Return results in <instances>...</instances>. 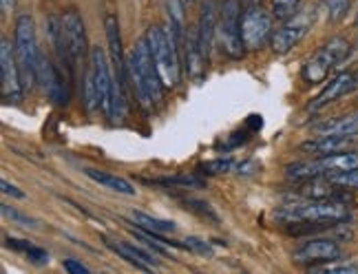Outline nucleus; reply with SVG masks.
<instances>
[{"instance_id": "obj_1", "label": "nucleus", "mask_w": 358, "mask_h": 274, "mask_svg": "<svg viewBox=\"0 0 358 274\" xmlns=\"http://www.w3.org/2000/svg\"><path fill=\"white\" fill-rule=\"evenodd\" d=\"M127 66L140 104L146 108H157L164 100V82L159 78L157 64L153 60V53H150L146 36L135 43L127 60Z\"/></svg>"}, {"instance_id": "obj_2", "label": "nucleus", "mask_w": 358, "mask_h": 274, "mask_svg": "<svg viewBox=\"0 0 358 274\" xmlns=\"http://www.w3.org/2000/svg\"><path fill=\"white\" fill-rule=\"evenodd\" d=\"M277 217L285 224H299V222H314L325 226H338L350 219V208L345 201L336 199H308L294 195L292 201H287L277 212Z\"/></svg>"}, {"instance_id": "obj_3", "label": "nucleus", "mask_w": 358, "mask_h": 274, "mask_svg": "<svg viewBox=\"0 0 358 274\" xmlns=\"http://www.w3.org/2000/svg\"><path fill=\"white\" fill-rule=\"evenodd\" d=\"M146 40L153 60L157 64L159 78L166 89H175L179 82V56H177V36L171 27L153 24L146 29Z\"/></svg>"}, {"instance_id": "obj_4", "label": "nucleus", "mask_w": 358, "mask_h": 274, "mask_svg": "<svg viewBox=\"0 0 358 274\" xmlns=\"http://www.w3.org/2000/svg\"><path fill=\"white\" fill-rule=\"evenodd\" d=\"M85 100L87 106L98 108L111 117V106H113V78L108 71L106 56L100 47H91L89 51V71H87V89H85Z\"/></svg>"}, {"instance_id": "obj_5", "label": "nucleus", "mask_w": 358, "mask_h": 274, "mask_svg": "<svg viewBox=\"0 0 358 274\" xmlns=\"http://www.w3.org/2000/svg\"><path fill=\"white\" fill-rule=\"evenodd\" d=\"M13 51H16L22 85H24V89H29L34 82H38L36 73H38V58H40V51L36 45V27H34V18L29 13H22V16H18V20H16Z\"/></svg>"}, {"instance_id": "obj_6", "label": "nucleus", "mask_w": 358, "mask_h": 274, "mask_svg": "<svg viewBox=\"0 0 358 274\" xmlns=\"http://www.w3.org/2000/svg\"><path fill=\"white\" fill-rule=\"evenodd\" d=\"M350 51H352V45L348 43L345 38H341V36L329 38L327 43L319 51H314L312 56L308 58V62L303 64L301 78L306 80L308 85L323 82L334 66H338L343 60H348Z\"/></svg>"}, {"instance_id": "obj_7", "label": "nucleus", "mask_w": 358, "mask_h": 274, "mask_svg": "<svg viewBox=\"0 0 358 274\" xmlns=\"http://www.w3.org/2000/svg\"><path fill=\"white\" fill-rule=\"evenodd\" d=\"M316 13H319V7H312V5L294 11L292 16L283 22L281 29H277L272 34V40H270L272 51L279 53V56L290 53L312 29V24L316 20Z\"/></svg>"}, {"instance_id": "obj_8", "label": "nucleus", "mask_w": 358, "mask_h": 274, "mask_svg": "<svg viewBox=\"0 0 358 274\" xmlns=\"http://www.w3.org/2000/svg\"><path fill=\"white\" fill-rule=\"evenodd\" d=\"M241 3L239 0H224L219 7V24L217 34L222 40L224 51L232 60H239L245 51L243 38H241Z\"/></svg>"}, {"instance_id": "obj_9", "label": "nucleus", "mask_w": 358, "mask_h": 274, "mask_svg": "<svg viewBox=\"0 0 358 274\" xmlns=\"http://www.w3.org/2000/svg\"><path fill=\"white\" fill-rule=\"evenodd\" d=\"M272 16L264 7H248L241 18V38L248 51L264 49L272 40Z\"/></svg>"}, {"instance_id": "obj_10", "label": "nucleus", "mask_w": 358, "mask_h": 274, "mask_svg": "<svg viewBox=\"0 0 358 274\" xmlns=\"http://www.w3.org/2000/svg\"><path fill=\"white\" fill-rule=\"evenodd\" d=\"M0 82H3V98L7 102H18L22 98V78L16 60V51L7 38L0 40Z\"/></svg>"}, {"instance_id": "obj_11", "label": "nucleus", "mask_w": 358, "mask_h": 274, "mask_svg": "<svg viewBox=\"0 0 358 274\" xmlns=\"http://www.w3.org/2000/svg\"><path fill=\"white\" fill-rule=\"evenodd\" d=\"M36 80L40 82L43 91L58 106L69 104V98H71V89H69V85H71V82H69V78H64L56 68V64H51V60L47 56H43V53H40V58H38Z\"/></svg>"}, {"instance_id": "obj_12", "label": "nucleus", "mask_w": 358, "mask_h": 274, "mask_svg": "<svg viewBox=\"0 0 358 274\" xmlns=\"http://www.w3.org/2000/svg\"><path fill=\"white\" fill-rule=\"evenodd\" d=\"M60 20H62V36H64L66 49H69V53H71L73 64L78 68L80 64L87 62V51H89L85 22H82L80 13L76 9H66Z\"/></svg>"}, {"instance_id": "obj_13", "label": "nucleus", "mask_w": 358, "mask_h": 274, "mask_svg": "<svg viewBox=\"0 0 358 274\" xmlns=\"http://www.w3.org/2000/svg\"><path fill=\"white\" fill-rule=\"evenodd\" d=\"M341 248L329 239H312L294 250V261L299 264H332L341 259Z\"/></svg>"}, {"instance_id": "obj_14", "label": "nucleus", "mask_w": 358, "mask_h": 274, "mask_svg": "<svg viewBox=\"0 0 358 274\" xmlns=\"http://www.w3.org/2000/svg\"><path fill=\"white\" fill-rule=\"evenodd\" d=\"M352 91H354V73L343 71V73H338L336 78L329 80V85L310 102L308 111H312V113L321 111V108H325L327 104L336 102L338 98H343V95H348V93H352Z\"/></svg>"}, {"instance_id": "obj_15", "label": "nucleus", "mask_w": 358, "mask_h": 274, "mask_svg": "<svg viewBox=\"0 0 358 274\" xmlns=\"http://www.w3.org/2000/svg\"><path fill=\"white\" fill-rule=\"evenodd\" d=\"M217 24H219V7L215 0H206L201 7V18H199V27H197V38H199V47L203 51V56H210L213 49V40L217 34Z\"/></svg>"}, {"instance_id": "obj_16", "label": "nucleus", "mask_w": 358, "mask_h": 274, "mask_svg": "<svg viewBox=\"0 0 358 274\" xmlns=\"http://www.w3.org/2000/svg\"><path fill=\"white\" fill-rule=\"evenodd\" d=\"M104 243H106V248H111L115 254H120L127 264L135 266V270L150 272V270H153V268L157 266L155 259L150 257L148 252L140 250V248H137V245L124 243V241H113V239H104Z\"/></svg>"}, {"instance_id": "obj_17", "label": "nucleus", "mask_w": 358, "mask_h": 274, "mask_svg": "<svg viewBox=\"0 0 358 274\" xmlns=\"http://www.w3.org/2000/svg\"><path fill=\"white\" fill-rule=\"evenodd\" d=\"M312 133H314V137H323V135L354 137V135H358V113L321 122V124H316V127L312 129Z\"/></svg>"}, {"instance_id": "obj_18", "label": "nucleus", "mask_w": 358, "mask_h": 274, "mask_svg": "<svg viewBox=\"0 0 358 274\" xmlns=\"http://www.w3.org/2000/svg\"><path fill=\"white\" fill-rule=\"evenodd\" d=\"M350 140H352V137L323 135V137H314V140L301 144V150H306V153H312L316 157H321V155H329V153H338V150H343L350 144Z\"/></svg>"}, {"instance_id": "obj_19", "label": "nucleus", "mask_w": 358, "mask_h": 274, "mask_svg": "<svg viewBox=\"0 0 358 274\" xmlns=\"http://www.w3.org/2000/svg\"><path fill=\"white\" fill-rule=\"evenodd\" d=\"M206 62H208V58L203 56V51L199 47L197 31L188 34V40H186V66H188V75L192 80H201Z\"/></svg>"}, {"instance_id": "obj_20", "label": "nucleus", "mask_w": 358, "mask_h": 274, "mask_svg": "<svg viewBox=\"0 0 358 274\" xmlns=\"http://www.w3.org/2000/svg\"><path fill=\"white\" fill-rule=\"evenodd\" d=\"M89 180H93L95 184H100L108 190H113V193H120V195H129L133 197L137 190L127 182V180H122V177L117 175H111V173H104V171H95V168H87L85 171Z\"/></svg>"}, {"instance_id": "obj_21", "label": "nucleus", "mask_w": 358, "mask_h": 274, "mask_svg": "<svg viewBox=\"0 0 358 274\" xmlns=\"http://www.w3.org/2000/svg\"><path fill=\"white\" fill-rule=\"evenodd\" d=\"M131 219L135 222L137 228H144V230H150V232H175L177 226L175 222H169V219H157V217H150L146 212H140V210H133L131 212Z\"/></svg>"}, {"instance_id": "obj_22", "label": "nucleus", "mask_w": 358, "mask_h": 274, "mask_svg": "<svg viewBox=\"0 0 358 274\" xmlns=\"http://www.w3.org/2000/svg\"><path fill=\"white\" fill-rule=\"evenodd\" d=\"M166 9H169V27L177 36V43H182L184 29H186V18H184L186 3L184 0H166Z\"/></svg>"}, {"instance_id": "obj_23", "label": "nucleus", "mask_w": 358, "mask_h": 274, "mask_svg": "<svg viewBox=\"0 0 358 274\" xmlns=\"http://www.w3.org/2000/svg\"><path fill=\"white\" fill-rule=\"evenodd\" d=\"M319 11L325 16V20L329 22H338L348 16L350 11V0H323L319 5Z\"/></svg>"}, {"instance_id": "obj_24", "label": "nucleus", "mask_w": 358, "mask_h": 274, "mask_svg": "<svg viewBox=\"0 0 358 274\" xmlns=\"http://www.w3.org/2000/svg\"><path fill=\"white\" fill-rule=\"evenodd\" d=\"M329 182L336 184L338 188H345V190H358V168L352 171H343V173H334L327 177Z\"/></svg>"}, {"instance_id": "obj_25", "label": "nucleus", "mask_w": 358, "mask_h": 274, "mask_svg": "<svg viewBox=\"0 0 358 274\" xmlns=\"http://www.w3.org/2000/svg\"><path fill=\"white\" fill-rule=\"evenodd\" d=\"M232 166H235V161H232L230 157H219V159L201 164L199 171L206 173V175H224V173L232 171Z\"/></svg>"}, {"instance_id": "obj_26", "label": "nucleus", "mask_w": 358, "mask_h": 274, "mask_svg": "<svg viewBox=\"0 0 358 274\" xmlns=\"http://www.w3.org/2000/svg\"><path fill=\"white\" fill-rule=\"evenodd\" d=\"M299 0H272V11L277 20H287L296 11Z\"/></svg>"}, {"instance_id": "obj_27", "label": "nucleus", "mask_w": 358, "mask_h": 274, "mask_svg": "<svg viewBox=\"0 0 358 274\" xmlns=\"http://www.w3.org/2000/svg\"><path fill=\"white\" fill-rule=\"evenodd\" d=\"M0 210H3V215L7 217V219H11L13 224H20V226H31V228H36V222L29 217V215H24V212H20V210H16V208H11V206H7V203H3L0 206Z\"/></svg>"}, {"instance_id": "obj_28", "label": "nucleus", "mask_w": 358, "mask_h": 274, "mask_svg": "<svg viewBox=\"0 0 358 274\" xmlns=\"http://www.w3.org/2000/svg\"><path fill=\"white\" fill-rule=\"evenodd\" d=\"M314 272H325V274H358V266L354 264H343V266H323V268H312Z\"/></svg>"}, {"instance_id": "obj_29", "label": "nucleus", "mask_w": 358, "mask_h": 274, "mask_svg": "<svg viewBox=\"0 0 358 274\" xmlns=\"http://www.w3.org/2000/svg\"><path fill=\"white\" fill-rule=\"evenodd\" d=\"M186 248H188V250H195V252H199V254H206V257H210V254H213L210 243H206V241H201V239H197V237H188V239H186Z\"/></svg>"}, {"instance_id": "obj_30", "label": "nucleus", "mask_w": 358, "mask_h": 274, "mask_svg": "<svg viewBox=\"0 0 358 274\" xmlns=\"http://www.w3.org/2000/svg\"><path fill=\"white\" fill-rule=\"evenodd\" d=\"M24 254L29 257V261H34V264H38V266H43V264L49 261V252L43 250V248H38V245H34V243L29 245V248H27Z\"/></svg>"}, {"instance_id": "obj_31", "label": "nucleus", "mask_w": 358, "mask_h": 274, "mask_svg": "<svg viewBox=\"0 0 358 274\" xmlns=\"http://www.w3.org/2000/svg\"><path fill=\"white\" fill-rule=\"evenodd\" d=\"M62 268L69 272V274H89L91 270L85 266V264H80V261H76V259H64V264H62Z\"/></svg>"}, {"instance_id": "obj_32", "label": "nucleus", "mask_w": 358, "mask_h": 274, "mask_svg": "<svg viewBox=\"0 0 358 274\" xmlns=\"http://www.w3.org/2000/svg\"><path fill=\"white\" fill-rule=\"evenodd\" d=\"M0 186H3V193H5V195H11L13 199H24V193H22V190H18L13 184H9L7 180L0 182Z\"/></svg>"}, {"instance_id": "obj_33", "label": "nucleus", "mask_w": 358, "mask_h": 274, "mask_svg": "<svg viewBox=\"0 0 358 274\" xmlns=\"http://www.w3.org/2000/svg\"><path fill=\"white\" fill-rule=\"evenodd\" d=\"M7 245L11 250H18V252H27V248H29V241H22V239H11V237H7Z\"/></svg>"}, {"instance_id": "obj_34", "label": "nucleus", "mask_w": 358, "mask_h": 274, "mask_svg": "<svg viewBox=\"0 0 358 274\" xmlns=\"http://www.w3.org/2000/svg\"><path fill=\"white\" fill-rule=\"evenodd\" d=\"M0 7H3V13H11L16 9V0H0Z\"/></svg>"}, {"instance_id": "obj_35", "label": "nucleus", "mask_w": 358, "mask_h": 274, "mask_svg": "<svg viewBox=\"0 0 358 274\" xmlns=\"http://www.w3.org/2000/svg\"><path fill=\"white\" fill-rule=\"evenodd\" d=\"M348 60H352V62H354V60H358V43H356V45L352 47V51H350V56H348Z\"/></svg>"}, {"instance_id": "obj_36", "label": "nucleus", "mask_w": 358, "mask_h": 274, "mask_svg": "<svg viewBox=\"0 0 358 274\" xmlns=\"http://www.w3.org/2000/svg\"><path fill=\"white\" fill-rule=\"evenodd\" d=\"M358 89V71H354V91Z\"/></svg>"}, {"instance_id": "obj_37", "label": "nucleus", "mask_w": 358, "mask_h": 274, "mask_svg": "<svg viewBox=\"0 0 358 274\" xmlns=\"http://www.w3.org/2000/svg\"><path fill=\"white\" fill-rule=\"evenodd\" d=\"M248 3H257V0H248Z\"/></svg>"}]
</instances>
